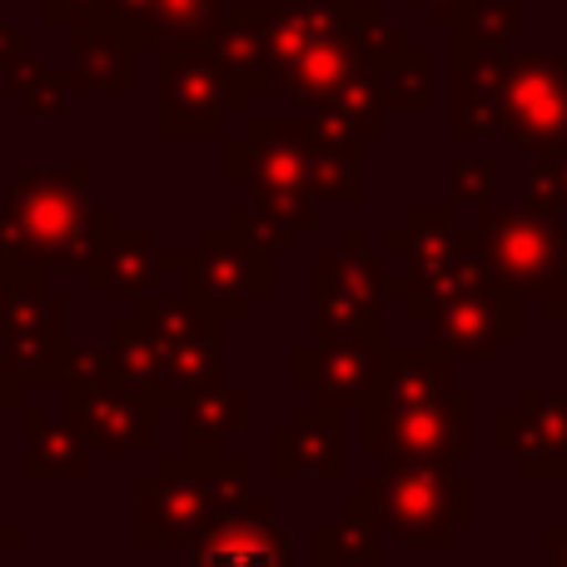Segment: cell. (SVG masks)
Returning a JSON list of instances; mask_svg holds the SVG:
<instances>
[{
	"instance_id": "cell-1",
	"label": "cell",
	"mask_w": 567,
	"mask_h": 567,
	"mask_svg": "<svg viewBox=\"0 0 567 567\" xmlns=\"http://www.w3.org/2000/svg\"><path fill=\"white\" fill-rule=\"evenodd\" d=\"M95 165L65 159L16 175L0 189V259L30 269H80L115 229V209L90 195Z\"/></svg>"
},
{
	"instance_id": "cell-2",
	"label": "cell",
	"mask_w": 567,
	"mask_h": 567,
	"mask_svg": "<svg viewBox=\"0 0 567 567\" xmlns=\"http://www.w3.org/2000/svg\"><path fill=\"white\" fill-rule=\"evenodd\" d=\"M249 498V458L229 443L179 439V453L155 463L135 483V543L140 548H189L219 508Z\"/></svg>"
},
{
	"instance_id": "cell-3",
	"label": "cell",
	"mask_w": 567,
	"mask_h": 567,
	"mask_svg": "<svg viewBox=\"0 0 567 567\" xmlns=\"http://www.w3.org/2000/svg\"><path fill=\"white\" fill-rule=\"evenodd\" d=\"M313 140L299 115H245V130L225 140V179L249 189V205L303 235L319 225V199L309 189Z\"/></svg>"
},
{
	"instance_id": "cell-4",
	"label": "cell",
	"mask_w": 567,
	"mask_h": 567,
	"mask_svg": "<svg viewBox=\"0 0 567 567\" xmlns=\"http://www.w3.org/2000/svg\"><path fill=\"white\" fill-rule=\"evenodd\" d=\"M359 493L383 538L409 548H439L478 518V483L453 463H383Z\"/></svg>"
},
{
	"instance_id": "cell-5",
	"label": "cell",
	"mask_w": 567,
	"mask_h": 567,
	"mask_svg": "<svg viewBox=\"0 0 567 567\" xmlns=\"http://www.w3.org/2000/svg\"><path fill=\"white\" fill-rule=\"evenodd\" d=\"M359 443L383 463H453L478 443V389L449 383L433 399L393 403L373 393L359 409Z\"/></svg>"
},
{
	"instance_id": "cell-6",
	"label": "cell",
	"mask_w": 567,
	"mask_h": 567,
	"mask_svg": "<svg viewBox=\"0 0 567 567\" xmlns=\"http://www.w3.org/2000/svg\"><path fill=\"white\" fill-rule=\"evenodd\" d=\"M155 125L165 140H215L249 115V90L205 45H159Z\"/></svg>"
},
{
	"instance_id": "cell-7",
	"label": "cell",
	"mask_w": 567,
	"mask_h": 567,
	"mask_svg": "<svg viewBox=\"0 0 567 567\" xmlns=\"http://www.w3.org/2000/svg\"><path fill=\"white\" fill-rule=\"evenodd\" d=\"M165 275L195 303H205L215 319L245 323L255 313V299H269V289H275V255L239 239L219 219L199 235L195 249H179L165 259Z\"/></svg>"
},
{
	"instance_id": "cell-8",
	"label": "cell",
	"mask_w": 567,
	"mask_h": 567,
	"mask_svg": "<svg viewBox=\"0 0 567 567\" xmlns=\"http://www.w3.org/2000/svg\"><path fill=\"white\" fill-rule=\"evenodd\" d=\"M473 249L493 284L513 289L518 299H543L558 279L563 265V225L548 215H533L523 205H478L473 209Z\"/></svg>"
},
{
	"instance_id": "cell-9",
	"label": "cell",
	"mask_w": 567,
	"mask_h": 567,
	"mask_svg": "<svg viewBox=\"0 0 567 567\" xmlns=\"http://www.w3.org/2000/svg\"><path fill=\"white\" fill-rule=\"evenodd\" d=\"M0 353L16 363L25 389H60V363L70 349V303L45 293V269L0 259Z\"/></svg>"
},
{
	"instance_id": "cell-10",
	"label": "cell",
	"mask_w": 567,
	"mask_h": 567,
	"mask_svg": "<svg viewBox=\"0 0 567 567\" xmlns=\"http://www.w3.org/2000/svg\"><path fill=\"white\" fill-rule=\"evenodd\" d=\"M498 130L523 155L567 150V50H503Z\"/></svg>"
},
{
	"instance_id": "cell-11",
	"label": "cell",
	"mask_w": 567,
	"mask_h": 567,
	"mask_svg": "<svg viewBox=\"0 0 567 567\" xmlns=\"http://www.w3.org/2000/svg\"><path fill=\"white\" fill-rule=\"evenodd\" d=\"M383 369V333H313L289 349V383L313 393V403L339 413H359L379 393Z\"/></svg>"
},
{
	"instance_id": "cell-12",
	"label": "cell",
	"mask_w": 567,
	"mask_h": 567,
	"mask_svg": "<svg viewBox=\"0 0 567 567\" xmlns=\"http://www.w3.org/2000/svg\"><path fill=\"white\" fill-rule=\"evenodd\" d=\"M423 323H429V333L453 359H468V363H478V369L498 363L503 343H513L523 333L518 293L493 279H478V284H468V289L449 293L443 303H433Z\"/></svg>"
},
{
	"instance_id": "cell-13",
	"label": "cell",
	"mask_w": 567,
	"mask_h": 567,
	"mask_svg": "<svg viewBox=\"0 0 567 567\" xmlns=\"http://www.w3.org/2000/svg\"><path fill=\"white\" fill-rule=\"evenodd\" d=\"M189 567H289V528L265 498H239L209 518V528L189 543Z\"/></svg>"
},
{
	"instance_id": "cell-14",
	"label": "cell",
	"mask_w": 567,
	"mask_h": 567,
	"mask_svg": "<svg viewBox=\"0 0 567 567\" xmlns=\"http://www.w3.org/2000/svg\"><path fill=\"white\" fill-rule=\"evenodd\" d=\"M65 413L80 423L95 458H130V453H159V403L135 383H115L90 399L65 403Z\"/></svg>"
},
{
	"instance_id": "cell-15",
	"label": "cell",
	"mask_w": 567,
	"mask_h": 567,
	"mask_svg": "<svg viewBox=\"0 0 567 567\" xmlns=\"http://www.w3.org/2000/svg\"><path fill=\"white\" fill-rule=\"evenodd\" d=\"M383 255H389V265H399L393 269L399 279H429L473 255V229L453 225L449 205H413L383 235Z\"/></svg>"
},
{
	"instance_id": "cell-16",
	"label": "cell",
	"mask_w": 567,
	"mask_h": 567,
	"mask_svg": "<svg viewBox=\"0 0 567 567\" xmlns=\"http://www.w3.org/2000/svg\"><path fill=\"white\" fill-rule=\"evenodd\" d=\"M165 259L169 249L159 245V229L115 225L90 255L85 284L95 299H140L145 289H155L165 279Z\"/></svg>"
},
{
	"instance_id": "cell-17",
	"label": "cell",
	"mask_w": 567,
	"mask_h": 567,
	"mask_svg": "<svg viewBox=\"0 0 567 567\" xmlns=\"http://www.w3.org/2000/svg\"><path fill=\"white\" fill-rule=\"evenodd\" d=\"M65 75L75 85V95H130L140 85V45L110 20L65 30Z\"/></svg>"
},
{
	"instance_id": "cell-18",
	"label": "cell",
	"mask_w": 567,
	"mask_h": 567,
	"mask_svg": "<svg viewBox=\"0 0 567 567\" xmlns=\"http://www.w3.org/2000/svg\"><path fill=\"white\" fill-rule=\"evenodd\" d=\"M293 473H309V478H339L343 473V423L339 409H299L284 429L269 433V478H293Z\"/></svg>"
},
{
	"instance_id": "cell-19",
	"label": "cell",
	"mask_w": 567,
	"mask_h": 567,
	"mask_svg": "<svg viewBox=\"0 0 567 567\" xmlns=\"http://www.w3.org/2000/svg\"><path fill=\"white\" fill-rule=\"evenodd\" d=\"M20 433H25V458H20V478H90L95 473V449L85 443L80 423L60 419L50 409H30L20 403Z\"/></svg>"
},
{
	"instance_id": "cell-20",
	"label": "cell",
	"mask_w": 567,
	"mask_h": 567,
	"mask_svg": "<svg viewBox=\"0 0 567 567\" xmlns=\"http://www.w3.org/2000/svg\"><path fill=\"white\" fill-rule=\"evenodd\" d=\"M205 50L249 95L275 90V55H269V40H265V25H259L255 6H219L215 25H209V35H205Z\"/></svg>"
},
{
	"instance_id": "cell-21",
	"label": "cell",
	"mask_w": 567,
	"mask_h": 567,
	"mask_svg": "<svg viewBox=\"0 0 567 567\" xmlns=\"http://www.w3.org/2000/svg\"><path fill=\"white\" fill-rule=\"evenodd\" d=\"M453 383V353L439 339L419 343H389L383 339V369H379V399L409 403V399H433Z\"/></svg>"
},
{
	"instance_id": "cell-22",
	"label": "cell",
	"mask_w": 567,
	"mask_h": 567,
	"mask_svg": "<svg viewBox=\"0 0 567 567\" xmlns=\"http://www.w3.org/2000/svg\"><path fill=\"white\" fill-rule=\"evenodd\" d=\"M498 80H503V50L498 55H453V105H449L453 135L478 140L488 130H498Z\"/></svg>"
},
{
	"instance_id": "cell-23",
	"label": "cell",
	"mask_w": 567,
	"mask_h": 567,
	"mask_svg": "<svg viewBox=\"0 0 567 567\" xmlns=\"http://www.w3.org/2000/svg\"><path fill=\"white\" fill-rule=\"evenodd\" d=\"M135 313L150 323V329L159 333L165 343H225V319H215V313L205 309V303H195L185 289H179L175 279H159L155 289H145L135 299Z\"/></svg>"
},
{
	"instance_id": "cell-24",
	"label": "cell",
	"mask_w": 567,
	"mask_h": 567,
	"mask_svg": "<svg viewBox=\"0 0 567 567\" xmlns=\"http://www.w3.org/2000/svg\"><path fill=\"white\" fill-rule=\"evenodd\" d=\"M175 413H179V433H185V439L229 443L235 433L249 429V389L245 383H229L225 373H219L205 389L185 393V399L175 403Z\"/></svg>"
},
{
	"instance_id": "cell-25",
	"label": "cell",
	"mask_w": 567,
	"mask_h": 567,
	"mask_svg": "<svg viewBox=\"0 0 567 567\" xmlns=\"http://www.w3.org/2000/svg\"><path fill=\"white\" fill-rule=\"evenodd\" d=\"M110 353H115L125 383L145 389L150 399L159 403V383H165V339H159V333L150 329L140 313L115 319V329H110ZM159 409H165V403H159Z\"/></svg>"
},
{
	"instance_id": "cell-26",
	"label": "cell",
	"mask_w": 567,
	"mask_h": 567,
	"mask_svg": "<svg viewBox=\"0 0 567 567\" xmlns=\"http://www.w3.org/2000/svg\"><path fill=\"white\" fill-rule=\"evenodd\" d=\"M379 65V85H383V110L393 115H429V50L409 45L403 40L399 50H383L373 55Z\"/></svg>"
},
{
	"instance_id": "cell-27",
	"label": "cell",
	"mask_w": 567,
	"mask_h": 567,
	"mask_svg": "<svg viewBox=\"0 0 567 567\" xmlns=\"http://www.w3.org/2000/svg\"><path fill=\"white\" fill-rule=\"evenodd\" d=\"M6 90L20 100V110H25V115H35V120L65 115L70 95H75V85H70L65 70H50L30 45L20 50L16 60H10V70H6Z\"/></svg>"
},
{
	"instance_id": "cell-28",
	"label": "cell",
	"mask_w": 567,
	"mask_h": 567,
	"mask_svg": "<svg viewBox=\"0 0 567 567\" xmlns=\"http://www.w3.org/2000/svg\"><path fill=\"white\" fill-rule=\"evenodd\" d=\"M518 16L513 0H468L458 20H453V55H498L518 40Z\"/></svg>"
},
{
	"instance_id": "cell-29",
	"label": "cell",
	"mask_w": 567,
	"mask_h": 567,
	"mask_svg": "<svg viewBox=\"0 0 567 567\" xmlns=\"http://www.w3.org/2000/svg\"><path fill=\"white\" fill-rule=\"evenodd\" d=\"M498 449L518 463L523 478H563V473H567V453L533 429L528 413H523L518 403L498 413Z\"/></svg>"
},
{
	"instance_id": "cell-30",
	"label": "cell",
	"mask_w": 567,
	"mask_h": 567,
	"mask_svg": "<svg viewBox=\"0 0 567 567\" xmlns=\"http://www.w3.org/2000/svg\"><path fill=\"white\" fill-rule=\"evenodd\" d=\"M319 110H333L339 120H349L353 130H359L363 140H379L383 125H389V110H383V85H379V65H363L353 70L349 80H343L339 90H333L329 100H323Z\"/></svg>"
},
{
	"instance_id": "cell-31",
	"label": "cell",
	"mask_w": 567,
	"mask_h": 567,
	"mask_svg": "<svg viewBox=\"0 0 567 567\" xmlns=\"http://www.w3.org/2000/svg\"><path fill=\"white\" fill-rule=\"evenodd\" d=\"M115 383H125V373H120L110 343L70 339L65 363H60V389H65V403L90 399V393H100V389H115Z\"/></svg>"
},
{
	"instance_id": "cell-32",
	"label": "cell",
	"mask_w": 567,
	"mask_h": 567,
	"mask_svg": "<svg viewBox=\"0 0 567 567\" xmlns=\"http://www.w3.org/2000/svg\"><path fill=\"white\" fill-rule=\"evenodd\" d=\"M313 333H329V339H343V333H383L379 309L363 303L359 293L339 289V284H313Z\"/></svg>"
},
{
	"instance_id": "cell-33",
	"label": "cell",
	"mask_w": 567,
	"mask_h": 567,
	"mask_svg": "<svg viewBox=\"0 0 567 567\" xmlns=\"http://www.w3.org/2000/svg\"><path fill=\"white\" fill-rule=\"evenodd\" d=\"M333 533H339L343 563H353V567H383V558H389V538L379 533V523H373L363 493H359V498H349L339 513H333Z\"/></svg>"
},
{
	"instance_id": "cell-34",
	"label": "cell",
	"mask_w": 567,
	"mask_h": 567,
	"mask_svg": "<svg viewBox=\"0 0 567 567\" xmlns=\"http://www.w3.org/2000/svg\"><path fill=\"white\" fill-rule=\"evenodd\" d=\"M225 0H155V50L159 45H205Z\"/></svg>"
},
{
	"instance_id": "cell-35",
	"label": "cell",
	"mask_w": 567,
	"mask_h": 567,
	"mask_svg": "<svg viewBox=\"0 0 567 567\" xmlns=\"http://www.w3.org/2000/svg\"><path fill=\"white\" fill-rule=\"evenodd\" d=\"M225 225L235 229L239 239L259 245L265 255H275V259H279V255H289V249H293V229H284L279 219H269L265 209H255L249 199H239V205H229V209H225Z\"/></svg>"
},
{
	"instance_id": "cell-36",
	"label": "cell",
	"mask_w": 567,
	"mask_h": 567,
	"mask_svg": "<svg viewBox=\"0 0 567 567\" xmlns=\"http://www.w3.org/2000/svg\"><path fill=\"white\" fill-rule=\"evenodd\" d=\"M518 409L528 413V423L543 439L558 443L567 453V389H538V383H528V389H518Z\"/></svg>"
},
{
	"instance_id": "cell-37",
	"label": "cell",
	"mask_w": 567,
	"mask_h": 567,
	"mask_svg": "<svg viewBox=\"0 0 567 567\" xmlns=\"http://www.w3.org/2000/svg\"><path fill=\"white\" fill-rule=\"evenodd\" d=\"M558 199H563V185H558V165H553V155H533L528 169L518 175V205L533 209V215L558 219Z\"/></svg>"
},
{
	"instance_id": "cell-38",
	"label": "cell",
	"mask_w": 567,
	"mask_h": 567,
	"mask_svg": "<svg viewBox=\"0 0 567 567\" xmlns=\"http://www.w3.org/2000/svg\"><path fill=\"white\" fill-rule=\"evenodd\" d=\"M498 195V159H463L458 169H453V199L468 209L488 205V199Z\"/></svg>"
},
{
	"instance_id": "cell-39",
	"label": "cell",
	"mask_w": 567,
	"mask_h": 567,
	"mask_svg": "<svg viewBox=\"0 0 567 567\" xmlns=\"http://www.w3.org/2000/svg\"><path fill=\"white\" fill-rule=\"evenodd\" d=\"M110 10V0H40V16L55 30H80V25H100Z\"/></svg>"
},
{
	"instance_id": "cell-40",
	"label": "cell",
	"mask_w": 567,
	"mask_h": 567,
	"mask_svg": "<svg viewBox=\"0 0 567 567\" xmlns=\"http://www.w3.org/2000/svg\"><path fill=\"white\" fill-rule=\"evenodd\" d=\"M25 403V379L16 373V363L0 353V413H16Z\"/></svg>"
},
{
	"instance_id": "cell-41",
	"label": "cell",
	"mask_w": 567,
	"mask_h": 567,
	"mask_svg": "<svg viewBox=\"0 0 567 567\" xmlns=\"http://www.w3.org/2000/svg\"><path fill=\"white\" fill-rule=\"evenodd\" d=\"M313 567H343V548H339L333 523H319V528H313Z\"/></svg>"
},
{
	"instance_id": "cell-42",
	"label": "cell",
	"mask_w": 567,
	"mask_h": 567,
	"mask_svg": "<svg viewBox=\"0 0 567 567\" xmlns=\"http://www.w3.org/2000/svg\"><path fill=\"white\" fill-rule=\"evenodd\" d=\"M543 319H548V323H558V329H563V339H567V279H558L548 293H543Z\"/></svg>"
},
{
	"instance_id": "cell-43",
	"label": "cell",
	"mask_w": 567,
	"mask_h": 567,
	"mask_svg": "<svg viewBox=\"0 0 567 567\" xmlns=\"http://www.w3.org/2000/svg\"><path fill=\"white\" fill-rule=\"evenodd\" d=\"M20 50H25V35H20L16 25H6V20H0V90H6V70H10V60H16Z\"/></svg>"
},
{
	"instance_id": "cell-44",
	"label": "cell",
	"mask_w": 567,
	"mask_h": 567,
	"mask_svg": "<svg viewBox=\"0 0 567 567\" xmlns=\"http://www.w3.org/2000/svg\"><path fill=\"white\" fill-rule=\"evenodd\" d=\"M423 10H429V20L433 25H453V20L468 10V0H419Z\"/></svg>"
},
{
	"instance_id": "cell-45",
	"label": "cell",
	"mask_w": 567,
	"mask_h": 567,
	"mask_svg": "<svg viewBox=\"0 0 567 567\" xmlns=\"http://www.w3.org/2000/svg\"><path fill=\"white\" fill-rule=\"evenodd\" d=\"M543 538H548L553 567H567V523H548V528H543Z\"/></svg>"
},
{
	"instance_id": "cell-46",
	"label": "cell",
	"mask_w": 567,
	"mask_h": 567,
	"mask_svg": "<svg viewBox=\"0 0 567 567\" xmlns=\"http://www.w3.org/2000/svg\"><path fill=\"white\" fill-rule=\"evenodd\" d=\"M20 543H25V528H20L10 513H0V558H6L10 548H20Z\"/></svg>"
},
{
	"instance_id": "cell-47",
	"label": "cell",
	"mask_w": 567,
	"mask_h": 567,
	"mask_svg": "<svg viewBox=\"0 0 567 567\" xmlns=\"http://www.w3.org/2000/svg\"><path fill=\"white\" fill-rule=\"evenodd\" d=\"M553 165H558V185H563V199H558V225H567V150H563V155H553Z\"/></svg>"
},
{
	"instance_id": "cell-48",
	"label": "cell",
	"mask_w": 567,
	"mask_h": 567,
	"mask_svg": "<svg viewBox=\"0 0 567 567\" xmlns=\"http://www.w3.org/2000/svg\"><path fill=\"white\" fill-rule=\"evenodd\" d=\"M185 567H189V563H185Z\"/></svg>"
}]
</instances>
